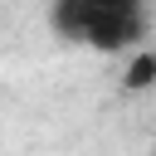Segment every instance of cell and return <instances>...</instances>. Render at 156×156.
Returning <instances> with one entry per match:
<instances>
[{"label":"cell","instance_id":"2","mask_svg":"<svg viewBox=\"0 0 156 156\" xmlns=\"http://www.w3.org/2000/svg\"><path fill=\"white\" fill-rule=\"evenodd\" d=\"M151 83H156V49H136L127 73H122V88L127 93H146Z\"/></svg>","mask_w":156,"mask_h":156},{"label":"cell","instance_id":"1","mask_svg":"<svg viewBox=\"0 0 156 156\" xmlns=\"http://www.w3.org/2000/svg\"><path fill=\"white\" fill-rule=\"evenodd\" d=\"M49 24L68 44H88L98 54H122L146 34V0H54Z\"/></svg>","mask_w":156,"mask_h":156}]
</instances>
